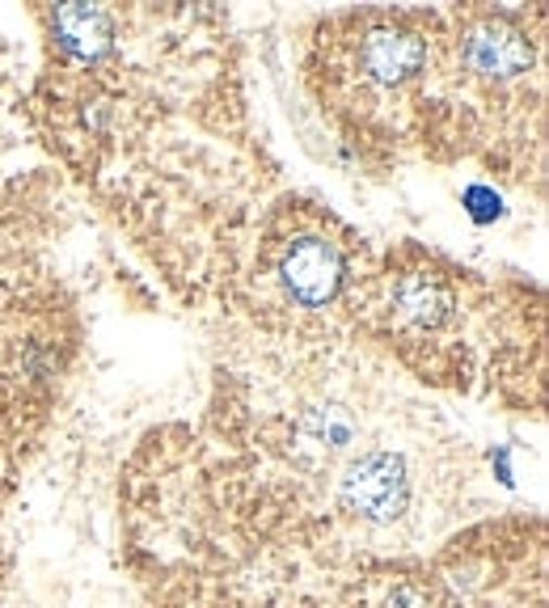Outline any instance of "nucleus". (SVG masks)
Segmentation results:
<instances>
[{
  "label": "nucleus",
  "mask_w": 549,
  "mask_h": 608,
  "mask_svg": "<svg viewBox=\"0 0 549 608\" xmlns=\"http://www.w3.org/2000/svg\"><path fill=\"white\" fill-rule=\"evenodd\" d=\"M495 317L499 301L486 279L419 241H401L372 258L347 313V334L381 351L401 377L470 393Z\"/></svg>",
  "instance_id": "1"
},
{
  "label": "nucleus",
  "mask_w": 549,
  "mask_h": 608,
  "mask_svg": "<svg viewBox=\"0 0 549 608\" xmlns=\"http://www.w3.org/2000/svg\"><path fill=\"white\" fill-rule=\"evenodd\" d=\"M368 266V241L339 212L283 194L258 212L254 241L225 283V301L254 334H334L347 330Z\"/></svg>",
  "instance_id": "2"
},
{
  "label": "nucleus",
  "mask_w": 549,
  "mask_h": 608,
  "mask_svg": "<svg viewBox=\"0 0 549 608\" xmlns=\"http://www.w3.org/2000/svg\"><path fill=\"white\" fill-rule=\"evenodd\" d=\"M317 42L321 98L347 118L359 140H414L423 89L435 60L439 13L363 9L325 17Z\"/></svg>",
  "instance_id": "3"
}]
</instances>
